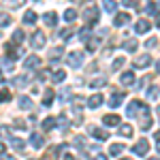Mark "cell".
<instances>
[{"instance_id":"6da1fadb","label":"cell","mask_w":160,"mask_h":160,"mask_svg":"<svg viewBox=\"0 0 160 160\" xmlns=\"http://www.w3.org/2000/svg\"><path fill=\"white\" fill-rule=\"evenodd\" d=\"M98 9L94 7V4H88L86 7V11H83V19H86V24L88 26H94L96 22H98Z\"/></svg>"},{"instance_id":"7a4b0ae2","label":"cell","mask_w":160,"mask_h":160,"mask_svg":"<svg viewBox=\"0 0 160 160\" xmlns=\"http://www.w3.org/2000/svg\"><path fill=\"white\" fill-rule=\"evenodd\" d=\"M145 109H148V105H145L143 100H132V102L128 105V109H126V115H128V118H135L139 113H143Z\"/></svg>"},{"instance_id":"3957f363","label":"cell","mask_w":160,"mask_h":160,"mask_svg":"<svg viewBox=\"0 0 160 160\" xmlns=\"http://www.w3.org/2000/svg\"><path fill=\"white\" fill-rule=\"evenodd\" d=\"M66 62H68L71 68H79V66L83 64V51H79V49L71 51V53L66 56Z\"/></svg>"},{"instance_id":"277c9868","label":"cell","mask_w":160,"mask_h":160,"mask_svg":"<svg viewBox=\"0 0 160 160\" xmlns=\"http://www.w3.org/2000/svg\"><path fill=\"white\" fill-rule=\"evenodd\" d=\"M45 43H47V38H45V32H41V30H37V32H32V38H30V45H32L34 49H43V47H45Z\"/></svg>"},{"instance_id":"5b68a950","label":"cell","mask_w":160,"mask_h":160,"mask_svg":"<svg viewBox=\"0 0 160 160\" xmlns=\"http://www.w3.org/2000/svg\"><path fill=\"white\" fill-rule=\"evenodd\" d=\"M107 32H109V30H100V32L96 34V37H92V38H90V41L86 43V45H88V51H90V53H94V51L98 49V45H100V38L105 37Z\"/></svg>"},{"instance_id":"8992f818","label":"cell","mask_w":160,"mask_h":160,"mask_svg":"<svg viewBox=\"0 0 160 160\" xmlns=\"http://www.w3.org/2000/svg\"><path fill=\"white\" fill-rule=\"evenodd\" d=\"M148 149H149V141H148V139H143V137H141L135 145H132V152L139 154V156H145V154H148Z\"/></svg>"},{"instance_id":"52a82bcc","label":"cell","mask_w":160,"mask_h":160,"mask_svg":"<svg viewBox=\"0 0 160 160\" xmlns=\"http://www.w3.org/2000/svg\"><path fill=\"white\" fill-rule=\"evenodd\" d=\"M88 132L94 137V139H98V141H107V139H109V132H107V130H102V128H96V126H90V128H88Z\"/></svg>"},{"instance_id":"ba28073f","label":"cell","mask_w":160,"mask_h":160,"mask_svg":"<svg viewBox=\"0 0 160 160\" xmlns=\"http://www.w3.org/2000/svg\"><path fill=\"white\" fill-rule=\"evenodd\" d=\"M124 98H126V94H124V92H113V94H111V98H109V107H111V109H118V107L124 102Z\"/></svg>"},{"instance_id":"9c48e42d","label":"cell","mask_w":160,"mask_h":160,"mask_svg":"<svg viewBox=\"0 0 160 160\" xmlns=\"http://www.w3.org/2000/svg\"><path fill=\"white\" fill-rule=\"evenodd\" d=\"M4 51H7V56H9L11 60H17L19 56H24V51L17 49V47H15V43H7V45H4Z\"/></svg>"},{"instance_id":"30bf717a","label":"cell","mask_w":160,"mask_h":160,"mask_svg":"<svg viewBox=\"0 0 160 160\" xmlns=\"http://www.w3.org/2000/svg\"><path fill=\"white\" fill-rule=\"evenodd\" d=\"M30 145L34 149H41L43 145H45V137L38 135V132H32V137H30Z\"/></svg>"},{"instance_id":"8fae6325","label":"cell","mask_w":160,"mask_h":160,"mask_svg":"<svg viewBox=\"0 0 160 160\" xmlns=\"http://www.w3.org/2000/svg\"><path fill=\"white\" fill-rule=\"evenodd\" d=\"M152 128V115H149V107L141 113V130H149Z\"/></svg>"},{"instance_id":"7c38bea8","label":"cell","mask_w":160,"mask_h":160,"mask_svg":"<svg viewBox=\"0 0 160 160\" xmlns=\"http://www.w3.org/2000/svg\"><path fill=\"white\" fill-rule=\"evenodd\" d=\"M34 66H41V58H38V56H28V58L24 60V68L32 71Z\"/></svg>"},{"instance_id":"4fadbf2b","label":"cell","mask_w":160,"mask_h":160,"mask_svg":"<svg viewBox=\"0 0 160 160\" xmlns=\"http://www.w3.org/2000/svg\"><path fill=\"white\" fill-rule=\"evenodd\" d=\"M149 64H152V56H149V53H143V56H139V58L135 60L137 68H145V66H149Z\"/></svg>"},{"instance_id":"5bb4252c","label":"cell","mask_w":160,"mask_h":160,"mask_svg":"<svg viewBox=\"0 0 160 160\" xmlns=\"http://www.w3.org/2000/svg\"><path fill=\"white\" fill-rule=\"evenodd\" d=\"M120 83H122V86H135V73H132V71H126V73H122V77H120Z\"/></svg>"},{"instance_id":"9a60e30c","label":"cell","mask_w":160,"mask_h":160,"mask_svg":"<svg viewBox=\"0 0 160 160\" xmlns=\"http://www.w3.org/2000/svg\"><path fill=\"white\" fill-rule=\"evenodd\" d=\"M128 22H130V15H128V13H118V15H115V19H113V26H118V28H120V26H126Z\"/></svg>"},{"instance_id":"2e32d148","label":"cell","mask_w":160,"mask_h":160,"mask_svg":"<svg viewBox=\"0 0 160 160\" xmlns=\"http://www.w3.org/2000/svg\"><path fill=\"white\" fill-rule=\"evenodd\" d=\"M43 22H45L47 26H51V28H56V24H58V15H56L53 11H47L45 15H43Z\"/></svg>"},{"instance_id":"e0dca14e","label":"cell","mask_w":160,"mask_h":160,"mask_svg":"<svg viewBox=\"0 0 160 160\" xmlns=\"http://www.w3.org/2000/svg\"><path fill=\"white\" fill-rule=\"evenodd\" d=\"M56 126H58V118H45V120H43V130H45V132L53 130Z\"/></svg>"},{"instance_id":"ac0fdd59","label":"cell","mask_w":160,"mask_h":160,"mask_svg":"<svg viewBox=\"0 0 160 160\" xmlns=\"http://www.w3.org/2000/svg\"><path fill=\"white\" fill-rule=\"evenodd\" d=\"M120 120H122V118H118L115 113H109V115H105V118H102V124H105V126H118Z\"/></svg>"},{"instance_id":"d6986e66","label":"cell","mask_w":160,"mask_h":160,"mask_svg":"<svg viewBox=\"0 0 160 160\" xmlns=\"http://www.w3.org/2000/svg\"><path fill=\"white\" fill-rule=\"evenodd\" d=\"M148 30H149V22H145V19H139V22L135 24V32L137 34H145Z\"/></svg>"},{"instance_id":"ffe728a7","label":"cell","mask_w":160,"mask_h":160,"mask_svg":"<svg viewBox=\"0 0 160 160\" xmlns=\"http://www.w3.org/2000/svg\"><path fill=\"white\" fill-rule=\"evenodd\" d=\"M124 152H126V145H124V143H113V145L109 148L111 156H122Z\"/></svg>"},{"instance_id":"44dd1931","label":"cell","mask_w":160,"mask_h":160,"mask_svg":"<svg viewBox=\"0 0 160 160\" xmlns=\"http://www.w3.org/2000/svg\"><path fill=\"white\" fill-rule=\"evenodd\" d=\"M19 109H24V111H30L32 109V98L30 96H19Z\"/></svg>"},{"instance_id":"7402d4cb","label":"cell","mask_w":160,"mask_h":160,"mask_svg":"<svg viewBox=\"0 0 160 160\" xmlns=\"http://www.w3.org/2000/svg\"><path fill=\"white\" fill-rule=\"evenodd\" d=\"M62 47H56V49H51V53H49V62L51 64H58L60 62V58H62Z\"/></svg>"},{"instance_id":"603a6c76","label":"cell","mask_w":160,"mask_h":160,"mask_svg":"<svg viewBox=\"0 0 160 160\" xmlns=\"http://www.w3.org/2000/svg\"><path fill=\"white\" fill-rule=\"evenodd\" d=\"M102 96H100V94H94V96H92V98L88 100V107H90V109H98L100 107V102H102Z\"/></svg>"},{"instance_id":"cb8c5ba5","label":"cell","mask_w":160,"mask_h":160,"mask_svg":"<svg viewBox=\"0 0 160 160\" xmlns=\"http://www.w3.org/2000/svg\"><path fill=\"white\" fill-rule=\"evenodd\" d=\"M79 38H81L83 43H88V41L92 38V30H90V26H86V28H81V30H79Z\"/></svg>"},{"instance_id":"d4e9b609","label":"cell","mask_w":160,"mask_h":160,"mask_svg":"<svg viewBox=\"0 0 160 160\" xmlns=\"http://www.w3.org/2000/svg\"><path fill=\"white\" fill-rule=\"evenodd\" d=\"M24 41H26L24 30H15V32H13V43H15V45H22Z\"/></svg>"},{"instance_id":"484cf974","label":"cell","mask_w":160,"mask_h":160,"mask_svg":"<svg viewBox=\"0 0 160 160\" xmlns=\"http://www.w3.org/2000/svg\"><path fill=\"white\" fill-rule=\"evenodd\" d=\"M102 9H105L107 13H115L118 4H115V0H102Z\"/></svg>"},{"instance_id":"4316f807","label":"cell","mask_w":160,"mask_h":160,"mask_svg":"<svg viewBox=\"0 0 160 160\" xmlns=\"http://www.w3.org/2000/svg\"><path fill=\"white\" fill-rule=\"evenodd\" d=\"M28 79H30V77H26V75H19V77H15V79H13V86H15V88H26Z\"/></svg>"},{"instance_id":"83f0119b","label":"cell","mask_w":160,"mask_h":160,"mask_svg":"<svg viewBox=\"0 0 160 160\" xmlns=\"http://www.w3.org/2000/svg\"><path fill=\"white\" fill-rule=\"evenodd\" d=\"M64 79H66V71H62V68L51 75V81H53V83H60V81H64Z\"/></svg>"},{"instance_id":"f1b7e54d","label":"cell","mask_w":160,"mask_h":160,"mask_svg":"<svg viewBox=\"0 0 160 160\" xmlns=\"http://www.w3.org/2000/svg\"><path fill=\"white\" fill-rule=\"evenodd\" d=\"M120 137H132V126L130 124H120Z\"/></svg>"},{"instance_id":"f546056e","label":"cell","mask_w":160,"mask_h":160,"mask_svg":"<svg viewBox=\"0 0 160 160\" xmlns=\"http://www.w3.org/2000/svg\"><path fill=\"white\" fill-rule=\"evenodd\" d=\"M51 102H53V88H49V90L45 92V96H43V107H49Z\"/></svg>"},{"instance_id":"4dcf8cb0","label":"cell","mask_w":160,"mask_h":160,"mask_svg":"<svg viewBox=\"0 0 160 160\" xmlns=\"http://www.w3.org/2000/svg\"><path fill=\"white\" fill-rule=\"evenodd\" d=\"M126 51H135L137 47H139V43H137L135 38H128V41H124V45H122Z\"/></svg>"},{"instance_id":"1f68e13d","label":"cell","mask_w":160,"mask_h":160,"mask_svg":"<svg viewBox=\"0 0 160 160\" xmlns=\"http://www.w3.org/2000/svg\"><path fill=\"white\" fill-rule=\"evenodd\" d=\"M0 66H2L4 71H13V60L9 56H4V58H0Z\"/></svg>"},{"instance_id":"d6a6232c","label":"cell","mask_w":160,"mask_h":160,"mask_svg":"<svg viewBox=\"0 0 160 160\" xmlns=\"http://www.w3.org/2000/svg\"><path fill=\"white\" fill-rule=\"evenodd\" d=\"M11 145H13V149H17V152H22V149L26 148V143L22 139H17V137H11Z\"/></svg>"},{"instance_id":"836d02e7","label":"cell","mask_w":160,"mask_h":160,"mask_svg":"<svg viewBox=\"0 0 160 160\" xmlns=\"http://www.w3.org/2000/svg\"><path fill=\"white\" fill-rule=\"evenodd\" d=\"M64 19H66L68 24H73L75 19H77V11H75V9H66V11H64Z\"/></svg>"},{"instance_id":"e575fe53","label":"cell","mask_w":160,"mask_h":160,"mask_svg":"<svg viewBox=\"0 0 160 160\" xmlns=\"http://www.w3.org/2000/svg\"><path fill=\"white\" fill-rule=\"evenodd\" d=\"M37 22V13L34 11H26L24 13V24H34Z\"/></svg>"},{"instance_id":"d590c367","label":"cell","mask_w":160,"mask_h":160,"mask_svg":"<svg viewBox=\"0 0 160 160\" xmlns=\"http://www.w3.org/2000/svg\"><path fill=\"white\" fill-rule=\"evenodd\" d=\"M58 98H60V102H66V100L71 98V90H68V88H62L60 94H58Z\"/></svg>"},{"instance_id":"8d00e7d4","label":"cell","mask_w":160,"mask_h":160,"mask_svg":"<svg viewBox=\"0 0 160 160\" xmlns=\"http://www.w3.org/2000/svg\"><path fill=\"white\" fill-rule=\"evenodd\" d=\"M24 2H26V0H4V4H7L9 9H19Z\"/></svg>"},{"instance_id":"74e56055","label":"cell","mask_w":160,"mask_h":160,"mask_svg":"<svg viewBox=\"0 0 160 160\" xmlns=\"http://www.w3.org/2000/svg\"><path fill=\"white\" fill-rule=\"evenodd\" d=\"M11 17L7 15V13H0V28H7V26H11Z\"/></svg>"},{"instance_id":"f35d334b","label":"cell","mask_w":160,"mask_h":160,"mask_svg":"<svg viewBox=\"0 0 160 160\" xmlns=\"http://www.w3.org/2000/svg\"><path fill=\"white\" fill-rule=\"evenodd\" d=\"M58 34H60V38H62V41H68V38L73 37L75 32L71 30V28H64V30H60V32H58Z\"/></svg>"},{"instance_id":"ab89813d","label":"cell","mask_w":160,"mask_h":160,"mask_svg":"<svg viewBox=\"0 0 160 160\" xmlns=\"http://www.w3.org/2000/svg\"><path fill=\"white\" fill-rule=\"evenodd\" d=\"M9 100H11V92L7 88H2L0 90V102H9Z\"/></svg>"},{"instance_id":"60d3db41","label":"cell","mask_w":160,"mask_h":160,"mask_svg":"<svg viewBox=\"0 0 160 160\" xmlns=\"http://www.w3.org/2000/svg\"><path fill=\"white\" fill-rule=\"evenodd\" d=\"M158 96H160V92H158V88H156V86L148 90V98H149V100H156Z\"/></svg>"},{"instance_id":"b9f144b4","label":"cell","mask_w":160,"mask_h":160,"mask_svg":"<svg viewBox=\"0 0 160 160\" xmlns=\"http://www.w3.org/2000/svg\"><path fill=\"white\" fill-rule=\"evenodd\" d=\"M102 86H107V79H105V77H98V79H94V81L90 83V88H102Z\"/></svg>"},{"instance_id":"7bdbcfd3","label":"cell","mask_w":160,"mask_h":160,"mask_svg":"<svg viewBox=\"0 0 160 160\" xmlns=\"http://www.w3.org/2000/svg\"><path fill=\"white\" fill-rule=\"evenodd\" d=\"M124 64H126V60H124V58H118V60H115L113 64H111V71H120V68H122Z\"/></svg>"},{"instance_id":"ee69618b","label":"cell","mask_w":160,"mask_h":160,"mask_svg":"<svg viewBox=\"0 0 160 160\" xmlns=\"http://www.w3.org/2000/svg\"><path fill=\"white\" fill-rule=\"evenodd\" d=\"M58 126H60L62 130L68 128V120H66V115H58Z\"/></svg>"},{"instance_id":"f6af8a7d","label":"cell","mask_w":160,"mask_h":160,"mask_svg":"<svg viewBox=\"0 0 160 160\" xmlns=\"http://www.w3.org/2000/svg\"><path fill=\"white\" fill-rule=\"evenodd\" d=\"M51 75L53 73H49V71H41V73H38V79H41V81H47V79H51Z\"/></svg>"},{"instance_id":"bcb514c9","label":"cell","mask_w":160,"mask_h":160,"mask_svg":"<svg viewBox=\"0 0 160 160\" xmlns=\"http://www.w3.org/2000/svg\"><path fill=\"white\" fill-rule=\"evenodd\" d=\"M73 143H75V145H77V148H81V149L86 148V141H83L81 137H75V139H73Z\"/></svg>"},{"instance_id":"7dc6e473","label":"cell","mask_w":160,"mask_h":160,"mask_svg":"<svg viewBox=\"0 0 160 160\" xmlns=\"http://www.w3.org/2000/svg\"><path fill=\"white\" fill-rule=\"evenodd\" d=\"M145 47H148V49H154V47H158V41H156V38H148Z\"/></svg>"},{"instance_id":"c3c4849f","label":"cell","mask_w":160,"mask_h":160,"mask_svg":"<svg viewBox=\"0 0 160 160\" xmlns=\"http://www.w3.org/2000/svg\"><path fill=\"white\" fill-rule=\"evenodd\" d=\"M0 135H2V137H9V139H11V130H9V126H0Z\"/></svg>"},{"instance_id":"681fc988","label":"cell","mask_w":160,"mask_h":160,"mask_svg":"<svg viewBox=\"0 0 160 160\" xmlns=\"http://www.w3.org/2000/svg\"><path fill=\"white\" fill-rule=\"evenodd\" d=\"M13 126H15V128H19V130H26V122H19V120H15Z\"/></svg>"},{"instance_id":"f907efd6","label":"cell","mask_w":160,"mask_h":160,"mask_svg":"<svg viewBox=\"0 0 160 160\" xmlns=\"http://www.w3.org/2000/svg\"><path fill=\"white\" fill-rule=\"evenodd\" d=\"M148 13H149V15H154V13H158V7H156V4H149V7H148Z\"/></svg>"},{"instance_id":"816d5d0a","label":"cell","mask_w":160,"mask_h":160,"mask_svg":"<svg viewBox=\"0 0 160 160\" xmlns=\"http://www.w3.org/2000/svg\"><path fill=\"white\" fill-rule=\"evenodd\" d=\"M126 7H137V0H122Z\"/></svg>"},{"instance_id":"f5cc1de1","label":"cell","mask_w":160,"mask_h":160,"mask_svg":"<svg viewBox=\"0 0 160 160\" xmlns=\"http://www.w3.org/2000/svg\"><path fill=\"white\" fill-rule=\"evenodd\" d=\"M7 152V145H4V141H0V154H4Z\"/></svg>"},{"instance_id":"db71d44e","label":"cell","mask_w":160,"mask_h":160,"mask_svg":"<svg viewBox=\"0 0 160 160\" xmlns=\"http://www.w3.org/2000/svg\"><path fill=\"white\" fill-rule=\"evenodd\" d=\"M94 160H107V158H105V154H96V156H94Z\"/></svg>"},{"instance_id":"11a10c76","label":"cell","mask_w":160,"mask_h":160,"mask_svg":"<svg viewBox=\"0 0 160 160\" xmlns=\"http://www.w3.org/2000/svg\"><path fill=\"white\" fill-rule=\"evenodd\" d=\"M64 160H75L73 154H64Z\"/></svg>"},{"instance_id":"9f6ffc18","label":"cell","mask_w":160,"mask_h":160,"mask_svg":"<svg viewBox=\"0 0 160 160\" xmlns=\"http://www.w3.org/2000/svg\"><path fill=\"white\" fill-rule=\"evenodd\" d=\"M0 160H15L13 156H0Z\"/></svg>"},{"instance_id":"6f0895ef","label":"cell","mask_w":160,"mask_h":160,"mask_svg":"<svg viewBox=\"0 0 160 160\" xmlns=\"http://www.w3.org/2000/svg\"><path fill=\"white\" fill-rule=\"evenodd\" d=\"M156 26H160V13H156Z\"/></svg>"},{"instance_id":"680465c9","label":"cell","mask_w":160,"mask_h":160,"mask_svg":"<svg viewBox=\"0 0 160 160\" xmlns=\"http://www.w3.org/2000/svg\"><path fill=\"white\" fill-rule=\"evenodd\" d=\"M154 137H156V141H158V143H160V130H158V132H156V135H154Z\"/></svg>"},{"instance_id":"91938a15","label":"cell","mask_w":160,"mask_h":160,"mask_svg":"<svg viewBox=\"0 0 160 160\" xmlns=\"http://www.w3.org/2000/svg\"><path fill=\"white\" fill-rule=\"evenodd\" d=\"M156 71H158V73H160V60L156 62Z\"/></svg>"},{"instance_id":"94428289","label":"cell","mask_w":160,"mask_h":160,"mask_svg":"<svg viewBox=\"0 0 160 160\" xmlns=\"http://www.w3.org/2000/svg\"><path fill=\"white\" fill-rule=\"evenodd\" d=\"M148 160H160V158H158V156H154V158H148Z\"/></svg>"},{"instance_id":"6125c7cd","label":"cell","mask_w":160,"mask_h":160,"mask_svg":"<svg viewBox=\"0 0 160 160\" xmlns=\"http://www.w3.org/2000/svg\"><path fill=\"white\" fill-rule=\"evenodd\" d=\"M0 83H2V68H0Z\"/></svg>"},{"instance_id":"be15d7a7","label":"cell","mask_w":160,"mask_h":160,"mask_svg":"<svg viewBox=\"0 0 160 160\" xmlns=\"http://www.w3.org/2000/svg\"><path fill=\"white\" fill-rule=\"evenodd\" d=\"M73 2H83V0H73Z\"/></svg>"},{"instance_id":"e7e4bbea","label":"cell","mask_w":160,"mask_h":160,"mask_svg":"<svg viewBox=\"0 0 160 160\" xmlns=\"http://www.w3.org/2000/svg\"><path fill=\"white\" fill-rule=\"evenodd\" d=\"M122 160H130V158H122Z\"/></svg>"},{"instance_id":"03108f58","label":"cell","mask_w":160,"mask_h":160,"mask_svg":"<svg viewBox=\"0 0 160 160\" xmlns=\"http://www.w3.org/2000/svg\"><path fill=\"white\" fill-rule=\"evenodd\" d=\"M158 4H160V0H158Z\"/></svg>"},{"instance_id":"003e7915","label":"cell","mask_w":160,"mask_h":160,"mask_svg":"<svg viewBox=\"0 0 160 160\" xmlns=\"http://www.w3.org/2000/svg\"><path fill=\"white\" fill-rule=\"evenodd\" d=\"M30 160H32V158H30Z\"/></svg>"}]
</instances>
